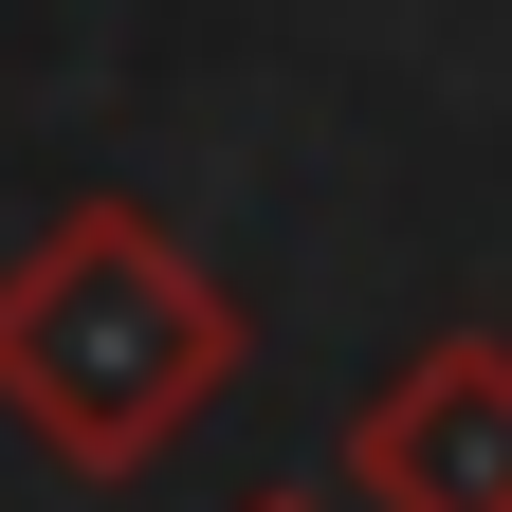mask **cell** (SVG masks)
I'll use <instances>...</instances> for the list:
<instances>
[{
	"label": "cell",
	"instance_id": "cell-3",
	"mask_svg": "<svg viewBox=\"0 0 512 512\" xmlns=\"http://www.w3.org/2000/svg\"><path fill=\"white\" fill-rule=\"evenodd\" d=\"M238 512H330V494H238Z\"/></svg>",
	"mask_w": 512,
	"mask_h": 512
},
{
	"label": "cell",
	"instance_id": "cell-2",
	"mask_svg": "<svg viewBox=\"0 0 512 512\" xmlns=\"http://www.w3.org/2000/svg\"><path fill=\"white\" fill-rule=\"evenodd\" d=\"M348 494L366 512H512V348L494 330H421L348 403Z\"/></svg>",
	"mask_w": 512,
	"mask_h": 512
},
{
	"label": "cell",
	"instance_id": "cell-1",
	"mask_svg": "<svg viewBox=\"0 0 512 512\" xmlns=\"http://www.w3.org/2000/svg\"><path fill=\"white\" fill-rule=\"evenodd\" d=\"M238 293L202 275V256H183L147 202H55L19 256H0V421L37 439L55 476H147L183 421L220 403L238 384Z\"/></svg>",
	"mask_w": 512,
	"mask_h": 512
}]
</instances>
